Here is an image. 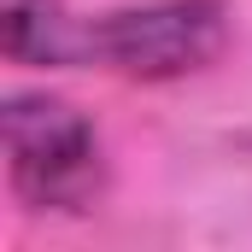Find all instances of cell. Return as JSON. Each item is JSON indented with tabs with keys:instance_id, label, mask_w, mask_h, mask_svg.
Returning <instances> with one entry per match:
<instances>
[{
	"instance_id": "1",
	"label": "cell",
	"mask_w": 252,
	"mask_h": 252,
	"mask_svg": "<svg viewBox=\"0 0 252 252\" xmlns=\"http://www.w3.org/2000/svg\"><path fill=\"white\" fill-rule=\"evenodd\" d=\"M6 182L30 211H88L106 188V153L88 112L59 94H6Z\"/></svg>"
},
{
	"instance_id": "2",
	"label": "cell",
	"mask_w": 252,
	"mask_h": 252,
	"mask_svg": "<svg viewBox=\"0 0 252 252\" xmlns=\"http://www.w3.org/2000/svg\"><path fill=\"white\" fill-rule=\"evenodd\" d=\"M229 6L223 0H147L118 6L88 24V64H106L129 82H176L223 59L229 47Z\"/></svg>"
},
{
	"instance_id": "3",
	"label": "cell",
	"mask_w": 252,
	"mask_h": 252,
	"mask_svg": "<svg viewBox=\"0 0 252 252\" xmlns=\"http://www.w3.org/2000/svg\"><path fill=\"white\" fill-rule=\"evenodd\" d=\"M0 47L12 64H82L88 24H76L59 0H0Z\"/></svg>"
}]
</instances>
